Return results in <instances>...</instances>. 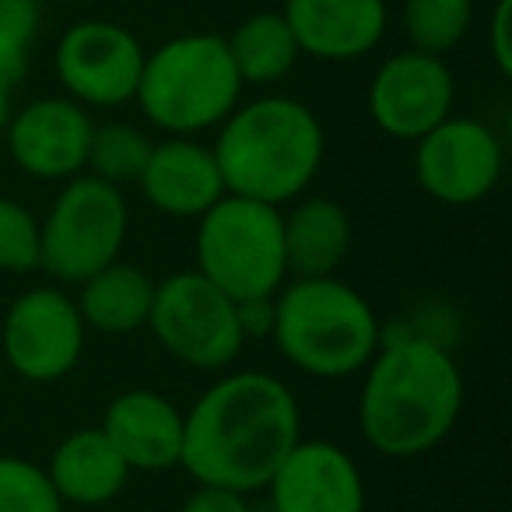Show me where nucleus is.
I'll return each mask as SVG.
<instances>
[{
  "mask_svg": "<svg viewBox=\"0 0 512 512\" xmlns=\"http://www.w3.org/2000/svg\"><path fill=\"white\" fill-rule=\"evenodd\" d=\"M295 393L267 372L225 376L183 414V456L197 484L228 491L267 488L278 463L299 442Z\"/></svg>",
  "mask_w": 512,
  "mask_h": 512,
  "instance_id": "nucleus-1",
  "label": "nucleus"
},
{
  "mask_svg": "<svg viewBox=\"0 0 512 512\" xmlns=\"http://www.w3.org/2000/svg\"><path fill=\"white\" fill-rule=\"evenodd\" d=\"M358 428L376 453L407 460L435 449L463 411V376L428 337L379 344L365 365Z\"/></svg>",
  "mask_w": 512,
  "mask_h": 512,
  "instance_id": "nucleus-2",
  "label": "nucleus"
},
{
  "mask_svg": "<svg viewBox=\"0 0 512 512\" xmlns=\"http://www.w3.org/2000/svg\"><path fill=\"white\" fill-rule=\"evenodd\" d=\"M211 151L225 193L281 207L320 172L323 127L309 106L267 95L232 109Z\"/></svg>",
  "mask_w": 512,
  "mask_h": 512,
  "instance_id": "nucleus-3",
  "label": "nucleus"
},
{
  "mask_svg": "<svg viewBox=\"0 0 512 512\" xmlns=\"http://www.w3.org/2000/svg\"><path fill=\"white\" fill-rule=\"evenodd\" d=\"M274 344L299 372L341 379L362 372L379 351V320L351 285L299 278L274 295Z\"/></svg>",
  "mask_w": 512,
  "mask_h": 512,
  "instance_id": "nucleus-4",
  "label": "nucleus"
},
{
  "mask_svg": "<svg viewBox=\"0 0 512 512\" xmlns=\"http://www.w3.org/2000/svg\"><path fill=\"white\" fill-rule=\"evenodd\" d=\"M242 78L221 36H179L144 57L137 95L144 116L169 134H200L239 106Z\"/></svg>",
  "mask_w": 512,
  "mask_h": 512,
  "instance_id": "nucleus-5",
  "label": "nucleus"
},
{
  "mask_svg": "<svg viewBox=\"0 0 512 512\" xmlns=\"http://www.w3.org/2000/svg\"><path fill=\"white\" fill-rule=\"evenodd\" d=\"M197 271L235 302L278 295L288 278L281 207L225 193L200 214Z\"/></svg>",
  "mask_w": 512,
  "mask_h": 512,
  "instance_id": "nucleus-6",
  "label": "nucleus"
},
{
  "mask_svg": "<svg viewBox=\"0 0 512 512\" xmlns=\"http://www.w3.org/2000/svg\"><path fill=\"white\" fill-rule=\"evenodd\" d=\"M127 239V200L120 186L99 176H71L39 225V267L67 285L120 260Z\"/></svg>",
  "mask_w": 512,
  "mask_h": 512,
  "instance_id": "nucleus-7",
  "label": "nucleus"
},
{
  "mask_svg": "<svg viewBox=\"0 0 512 512\" xmlns=\"http://www.w3.org/2000/svg\"><path fill=\"white\" fill-rule=\"evenodd\" d=\"M148 327L172 358L204 372L232 365L246 344L235 299H228L200 271L172 274L155 285Z\"/></svg>",
  "mask_w": 512,
  "mask_h": 512,
  "instance_id": "nucleus-8",
  "label": "nucleus"
},
{
  "mask_svg": "<svg viewBox=\"0 0 512 512\" xmlns=\"http://www.w3.org/2000/svg\"><path fill=\"white\" fill-rule=\"evenodd\" d=\"M414 179L439 204L467 207L484 200L502 179V144L495 130L467 116H446L418 137Z\"/></svg>",
  "mask_w": 512,
  "mask_h": 512,
  "instance_id": "nucleus-9",
  "label": "nucleus"
},
{
  "mask_svg": "<svg viewBox=\"0 0 512 512\" xmlns=\"http://www.w3.org/2000/svg\"><path fill=\"white\" fill-rule=\"evenodd\" d=\"M85 330L74 299L57 288H36L4 316V358L29 383H57L81 362Z\"/></svg>",
  "mask_w": 512,
  "mask_h": 512,
  "instance_id": "nucleus-10",
  "label": "nucleus"
},
{
  "mask_svg": "<svg viewBox=\"0 0 512 512\" xmlns=\"http://www.w3.org/2000/svg\"><path fill=\"white\" fill-rule=\"evenodd\" d=\"M144 46L134 32L113 22H81L57 46V78L85 106H123L137 95Z\"/></svg>",
  "mask_w": 512,
  "mask_h": 512,
  "instance_id": "nucleus-11",
  "label": "nucleus"
},
{
  "mask_svg": "<svg viewBox=\"0 0 512 512\" xmlns=\"http://www.w3.org/2000/svg\"><path fill=\"white\" fill-rule=\"evenodd\" d=\"M453 74L432 53L407 50L376 71L369 88V113L383 134L418 141L446 116H453Z\"/></svg>",
  "mask_w": 512,
  "mask_h": 512,
  "instance_id": "nucleus-12",
  "label": "nucleus"
},
{
  "mask_svg": "<svg viewBox=\"0 0 512 512\" xmlns=\"http://www.w3.org/2000/svg\"><path fill=\"white\" fill-rule=\"evenodd\" d=\"M274 512H365V481L334 442H295L267 481Z\"/></svg>",
  "mask_w": 512,
  "mask_h": 512,
  "instance_id": "nucleus-13",
  "label": "nucleus"
},
{
  "mask_svg": "<svg viewBox=\"0 0 512 512\" xmlns=\"http://www.w3.org/2000/svg\"><path fill=\"white\" fill-rule=\"evenodd\" d=\"M92 120L74 99H39L8 120V148L36 179H71L85 169Z\"/></svg>",
  "mask_w": 512,
  "mask_h": 512,
  "instance_id": "nucleus-14",
  "label": "nucleus"
},
{
  "mask_svg": "<svg viewBox=\"0 0 512 512\" xmlns=\"http://www.w3.org/2000/svg\"><path fill=\"white\" fill-rule=\"evenodd\" d=\"M102 432L130 470H172L183 456V414L155 390H127L109 400Z\"/></svg>",
  "mask_w": 512,
  "mask_h": 512,
  "instance_id": "nucleus-15",
  "label": "nucleus"
},
{
  "mask_svg": "<svg viewBox=\"0 0 512 512\" xmlns=\"http://www.w3.org/2000/svg\"><path fill=\"white\" fill-rule=\"evenodd\" d=\"M281 15L299 50L316 60H358L386 32V0H288Z\"/></svg>",
  "mask_w": 512,
  "mask_h": 512,
  "instance_id": "nucleus-16",
  "label": "nucleus"
},
{
  "mask_svg": "<svg viewBox=\"0 0 512 512\" xmlns=\"http://www.w3.org/2000/svg\"><path fill=\"white\" fill-rule=\"evenodd\" d=\"M137 183L148 204L169 218H200L225 197L214 151L186 137L155 144Z\"/></svg>",
  "mask_w": 512,
  "mask_h": 512,
  "instance_id": "nucleus-17",
  "label": "nucleus"
},
{
  "mask_svg": "<svg viewBox=\"0 0 512 512\" xmlns=\"http://www.w3.org/2000/svg\"><path fill=\"white\" fill-rule=\"evenodd\" d=\"M46 477L64 505H106L127 488L130 467L102 428H78L53 449Z\"/></svg>",
  "mask_w": 512,
  "mask_h": 512,
  "instance_id": "nucleus-18",
  "label": "nucleus"
},
{
  "mask_svg": "<svg viewBox=\"0 0 512 512\" xmlns=\"http://www.w3.org/2000/svg\"><path fill=\"white\" fill-rule=\"evenodd\" d=\"M285 264L295 278H330L351 249V218L337 200L309 197L281 214Z\"/></svg>",
  "mask_w": 512,
  "mask_h": 512,
  "instance_id": "nucleus-19",
  "label": "nucleus"
},
{
  "mask_svg": "<svg viewBox=\"0 0 512 512\" xmlns=\"http://www.w3.org/2000/svg\"><path fill=\"white\" fill-rule=\"evenodd\" d=\"M151 302H155V281L141 267L113 260L109 267L81 281V295L74 306L85 327L99 334H134L148 327Z\"/></svg>",
  "mask_w": 512,
  "mask_h": 512,
  "instance_id": "nucleus-20",
  "label": "nucleus"
},
{
  "mask_svg": "<svg viewBox=\"0 0 512 512\" xmlns=\"http://www.w3.org/2000/svg\"><path fill=\"white\" fill-rule=\"evenodd\" d=\"M225 43L242 85H274L285 74H292V67L302 57L299 43H295L281 11L249 15Z\"/></svg>",
  "mask_w": 512,
  "mask_h": 512,
  "instance_id": "nucleus-21",
  "label": "nucleus"
},
{
  "mask_svg": "<svg viewBox=\"0 0 512 512\" xmlns=\"http://www.w3.org/2000/svg\"><path fill=\"white\" fill-rule=\"evenodd\" d=\"M474 22V0H404V32L411 50L442 53L456 50Z\"/></svg>",
  "mask_w": 512,
  "mask_h": 512,
  "instance_id": "nucleus-22",
  "label": "nucleus"
},
{
  "mask_svg": "<svg viewBox=\"0 0 512 512\" xmlns=\"http://www.w3.org/2000/svg\"><path fill=\"white\" fill-rule=\"evenodd\" d=\"M151 148H155V144L137 127L106 123V127L92 130L85 165L92 169V176L106 179V183H113V186H123V183H130V179H141Z\"/></svg>",
  "mask_w": 512,
  "mask_h": 512,
  "instance_id": "nucleus-23",
  "label": "nucleus"
},
{
  "mask_svg": "<svg viewBox=\"0 0 512 512\" xmlns=\"http://www.w3.org/2000/svg\"><path fill=\"white\" fill-rule=\"evenodd\" d=\"M0 512H64V502L43 467L0 456Z\"/></svg>",
  "mask_w": 512,
  "mask_h": 512,
  "instance_id": "nucleus-24",
  "label": "nucleus"
},
{
  "mask_svg": "<svg viewBox=\"0 0 512 512\" xmlns=\"http://www.w3.org/2000/svg\"><path fill=\"white\" fill-rule=\"evenodd\" d=\"M39 32V0H0V78L11 88L25 78L29 46Z\"/></svg>",
  "mask_w": 512,
  "mask_h": 512,
  "instance_id": "nucleus-25",
  "label": "nucleus"
},
{
  "mask_svg": "<svg viewBox=\"0 0 512 512\" xmlns=\"http://www.w3.org/2000/svg\"><path fill=\"white\" fill-rule=\"evenodd\" d=\"M39 221L18 200L0 197V271L29 274L39 267Z\"/></svg>",
  "mask_w": 512,
  "mask_h": 512,
  "instance_id": "nucleus-26",
  "label": "nucleus"
},
{
  "mask_svg": "<svg viewBox=\"0 0 512 512\" xmlns=\"http://www.w3.org/2000/svg\"><path fill=\"white\" fill-rule=\"evenodd\" d=\"M488 43H491V60H495V67L509 78L512 74V0H498L495 4Z\"/></svg>",
  "mask_w": 512,
  "mask_h": 512,
  "instance_id": "nucleus-27",
  "label": "nucleus"
},
{
  "mask_svg": "<svg viewBox=\"0 0 512 512\" xmlns=\"http://www.w3.org/2000/svg\"><path fill=\"white\" fill-rule=\"evenodd\" d=\"M183 512H249L246 498L239 491L214 488V484H200L190 498H186Z\"/></svg>",
  "mask_w": 512,
  "mask_h": 512,
  "instance_id": "nucleus-28",
  "label": "nucleus"
},
{
  "mask_svg": "<svg viewBox=\"0 0 512 512\" xmlns=\"http://www.w3.org/2000/svg\"><path fill=\"white\" fill-rule=\"evenodd\" d=\"M235 313H239V327L242 337H271L274 330V295L264 299H242L235 302Z\"/></svg>",
  "mask_w": 512,
  "mask_h": 512,
  "instance_id": "nucleus-29",
  "label": "nucleus"
},
{
  "mask_svg": "<svg viewBox=\"0 0 512 512\" xmlns=\"http://www.w3.org/2000/svg\"><path fill=\"white\" fill-rule=\"evenodd\" d=\"M8 120H11V85L0 78V130L8 127Z\"/></svg>",
  "mask_w": 512,
  "mask_h": 512,
  "instance_id": "nucleus-30",
  "label": "nucleus"
},
{
  "mask_svg": "<svg viewBox=\"0 0 512 512\" xmlns=\"http://www.w3.org/2000/svg\"><path fill=\"white\" fill-rule=\"evenodd\" d=\"M249 512H274L271 505H264V509H249Z\"/></svg>",
  "mask_w": 512,
  "mask_h": 512,
  "instance_id": "nucleus-31",
  "label": "nucleus"
}]
</instances>
